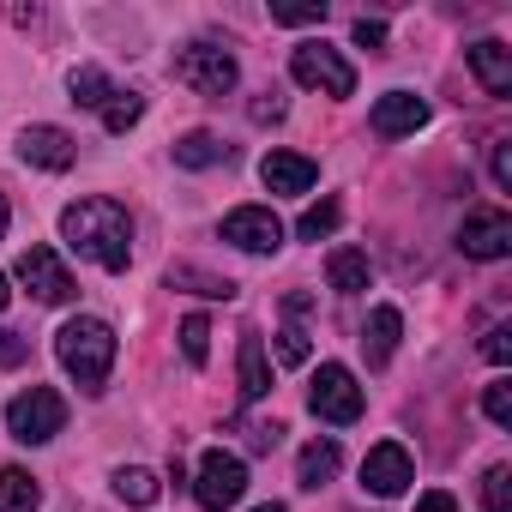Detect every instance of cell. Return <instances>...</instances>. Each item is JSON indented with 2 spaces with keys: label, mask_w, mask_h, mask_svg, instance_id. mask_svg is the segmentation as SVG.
Returning a JSON list of instances; mask_svg holds the SVG:
<instances>
[{
  "label": "cell",
  "mask_w": 512,
  "mask_h": 512,
  "mask_svg": "<svg viewBox=\"0 0 512 512\" xmlns=\"http://www.w3.org/2000/svg\"><path fill=\"white\" fill-rule=\"evenodd\" d=\"M61 241L79 253V260L103 266V272H127L133 266V217L121 199H79L61 211Z\"/></svg>",
  "instance_id": "cell-1"
},
{
  "label": "cell",
  "mask_w": 512,
  "mask_h": 512,
  "mask_svg": "<svg viewBox=\"0 0 512 512\" xmlns=\"http://www.w3.org/2000/svg\"><path fill=\"white\" fill-rule=\"evenodd\" d=\"M55 356L79 380V392H103V380L115 368V326L97 320V314H79V320H67L55 332Z\"/></svg>",
  "instance_id": "cell-2"
},
{
  "label": "cell",
  "mask_w": 512,
  "mask_h": 512,
  "mask_svg": "<svg viewBox=\"0 0 512 512\" xmlns=\"http://www.w3.org/2000/svg\"><path fill=\"white\" fill-rule=\"evenodd\" d=\"M67 428V398L55 386H25L13 404H7V434L19 446H49L55 434Z\"/></svg>",
  "instance_id": "cell-3"
},
{
  "label": "cell",
  "mask_w": 512,
  "mask_h": 512,
  "mask_svg": "<svg viewBox=\"0 0 512 512\" xmlns=\"http://www.w3.org/2000/svg\"><path fill=\"white\" fill-rule=\"evenodd\" d=\"M175 79L199 97H223V91H235L241 67L223 43H187V49H175Z\"/></svg>",
  "instance_id": "cell-4"
},
{
  "label": "cell",
  "mask_w": 512,
  "mask_h": 512,
  "mask_svg": "<svg viewBox=\"0 0 512 512\" xmlns=\"http://www.w3.org/2000/svg\"><path fill=\"white\" fill-rule=\"evenodd\" d=\"M308 410H314L320 422H332V428H350V422L362 416V386H356V374H350L344 362H320V374H314V386H308Z\"/></svg>",
  "instance_id": "cell-5"
},
{
  "label": "cell",
  "mask_w": 512,
  "mask_h": 512,
  "mask_svg": "<svg viewBox=\"0 0 512 512\" xmlns=\"http://www.w3.org/2000/svg\"><path fill=\"white\" fill-rule=\"evenodd\" d=\"M290 73H296V85H308V91H320V97H350V91H356V67H350L332 43H302V49L290 55Z\"/></svg>",
  "instance_id": "cell-6"
},
{
  "label": "cell",
  "mask_w": 512,
  "mask_h": 512,
  "mask_svg": "<svg viewBox=\"0 0 512 512\" xmlns=\"http://www.w3.org/2000/svg\"><path fill=\"white\" fill-rule=\"evenodd\" d=\"M241 494H247V464H241L235 452L211 446V452L199 458V476H193V500H199L205 512H223V506H235Z\"/></svg>",
  "instance_id": "cell-7"
},
{
  "label": "cell",
  "mask_w": 512,
  "mask_h": 512,
  "mask_svg": "<svg viewBox=\"0 0 512 512\" xmlns=\"http://www.w3.org/2000/svg\"><path fill=\"white\" fill-rule=\"evenodd\" d=\"M19 284H25L43 308H61V302L79 296V284H73V272L61 266L55 247H25V253H19Z\"/></svg>",
  "instance_id": "cell-8"
},
{
  "label": "cell",
  "mask_w": 512,
  "mask_h": 512,
  "mask_svg": "<svg viewBox=\"0 0 512 512\" xmlns=\"http://www.w3.org/2000/svg\"><path fill=\"white\" fill-rule=\"evenodd\" d=\"M223 241L241 247V253H278L284 247V223L266 211V205H235L223 217Z\"/></svg>",
  "instance_id": "cell-9"
},
{
  "label": "cell",
  "mask_w": 512,
  "mask_h": 512,
  "mask_svg": "<svg viewBox=\"0 0 512 512\" xmlns=\"http://www.w3.org/2000/svg\"><path fill=\"white\" fill-rule=\"evenodd\" d=\"M410 482H416V464H410V452H404L398 440H380V446L362 458V488H368V494L392 500V494H404Z\"/></svg>",
  "instance_id": "cell-10"
},
{
  "label": "cell",
  "mask_w": 512,
  "mask_h": 512,
  "mask_svg": "<svg viewBox=\"0 0 512 512\" xmlns=\"http://www.w3.org/2000/svg\"><path fill=\"white\" fill-rule=\"evenodd\" d=\"M458 247H464V260H506L512 253V217L506 211H470L464 229H458Z\"/></svg>",
  "instance_id": "cell-11"
},
{
  "label": "cell",
  "mask_w": 512,
  "mask_h": 512,
  "mask_svg": "<svg viewBox=\"0 0 512 512\" xmlns=\"http://www.w3.org/2000/svg\"><path fill=\"white\" fill-rule=\"evenodd\" d=\"M19 157L31 163V169H49V175H61V169H73V139L61 133V127H49V121H37V127H25L19 133Z\"/></svg>",
  "instance_id": "cell-12"
},
{
  "label": "cell",
  "mask_w": 512,
  "mask_h": 512,
  "mask_svg": "<svg viewBox=\"0 0 512 512\" xmlns=\"http://www.w3.org/2000/svg\"><path fill=\"white\" fill-rule=\"evenodd\" d=\"M374 133L380 139H404V133H416V127H428V103L416 97V91H386L380 103H374Z\"/></svg>",
  "instance_id": "cell-13"
},
{
  "label": "cell",
  "mask_w": 512,
  "mask_h": 512,
  "mask_svg": "<svg viewBox=\"0 0 512 512\" xmlns=\"http://www.w3.org/2000/svg\"><path fill=\"white\" fill-rule=\"evenodd\" d=\"M464 61H470V73H476V85H482L488 97H506V91H512V49H506V43L482 37V43L464 49Z\"/></svg>",
  "instance_id": "cell-14"
},
{
  "label": "cell",
  "mask_w": 512,
  "mask_h": 512,
  "mask_svg": "<svg viewBox=\"0 0 512 512\" xmlns=\"http://www.w3.org/2000/svg\"><path fill=\"white\" fill-rule=\"evenodd\" d=\"M260 181H266L272 193H308V187L320 181V163L302 157V151H272V157L260 163Z\"/></svg>",
  "instance_id": "cell-15"
},
{
  "label": "cell",
  "mask_w": 512,
  "mask_h": 512,
  "mask_svg": "<svg viewBox=\"0 0 512 512\" xmlns=\"http://www.w3.org/2000/svg\"><path fill=\"white\" fill-rule=\"evenodd\" d=\"M235 374H241V398H247V404H260V398L272 392V362H266V338H260V332H241Z\"/></svg>",
  "instance_id": "cell-16"
},
{
  "label": "cell",
  "mask_w": 512,
  "mask_h": 512,
  "mask_svg": "<svg viewBox=\"0 0 512 512\" xmlns=\"http://www.w3.org/2000/svg\"><path fill=\"white\" fill-rule=\"evenodd\" d=\"M368 253L362 247H332L326 253V284L338 290V296H356V290H368Z\"/></svg>",
  "instance_id": "cell-17"
},
{
  "label": "cell",
  "mask_w": 512,
  "mask_h": 512,
  "mask_svg": "<svg viewBox=\"0 0 512 512\" xmlns=\"http://www.w3.org/2000/svg\"><path fill=\"white\" fill-rule=\"evenodd\" d=\"M398 332H404V314H398V308H374V314H368V332H362L368 368H386V362H392V350H398Z\"/></svg>",
  "instance_id": "cell-18"
},
{
  "label": "cell",
  "mask_w": 512,
  "mask_h": 512,
  "mask_svg": "<svg viewBox=\"0 0 512 512\" xmlns=\"http://www.w3.org/2000/svg\"><path fill=\"white\" fill-rule=\"evenodd\" d=\"M43 506V488L25 464H0V512H37Z\"/></svg>",
  "instance_id": "cell-19"
},
{
  "label": "cell",
  "mask_w": 512,
  "mask_h": 512,
  "mask_svg": "<svg viewBox=\"0 0 512 512\" xmlns=\"http://www.w3.org/2000/svg\"><path fill=\"white\" fill-rule=\"evenodd\" d=\"M338 464H344L338 440H314V446H302V458H296V482H302V488H320V482L338 476Z\"/></svg>",
  "instance_id": "cell-20"
},
{
  "label": "cell",
  "mask_w": 512,
  "mask_h": 512,
  "mask_svg": "<svg viewBox=\"0 0 512 512\" xmlns=\"http://www.w3.org/2000/svg\"><path fill=\"white\" fill-rule=\"evenodd\" d=\"M223 157H229V145H223L217 133H205V127H193V133L175 139V163H181V169H211V163H223Z\"/></svg>",
  "instance_id": "cell-21"
},
{
  "label": "cell",
  "mask_w": 512,
  "mask_h": 512,
  "mask_svg": "<svg viewBox=\"0 0 512 512\" xmlns=\"http://www.w3.org/2000/svg\"><path fill=\"white\" fill-rule=\"evenodd\" d=\"M67 91H73V103H79V109H103V103L115 97V85H109V73H103V67H73Z\"/></svg>",
  "instance_id": "cell-22"
},
{
  "label": "cell",
  "mask_w": 512,
  "mask_h": 512,
  "mask_svg": "<svg viewBox=\"0 0 512 512\" xmlns=\"http://www.w3.org/2000/svg\"><path fill=\"white\" fill-rule=\"evenodd\" d=\"M115 494H121L127 506H157L163 488H157V476H151L145 464H121V470H115Z\"/></svg>",
  "instance_id": "cell-23"
},
{
  "label": "cell",
  "mask_w": 512,
  "mask_h": 512,
  "mask_svg": "<svg viewBox=\"0 0 512 512\" xmlns=\"http://www.w3.org/2000/svg\"><path fill=\"white\" fill-rule=\"evenodd\" d=\"M338 223H344V205H338V199H320V205H308V211H302L296 235H302V241H326Z\"/></svg>",
  "instance_id": "cell-24"
},
{
  "label": "cell",
  "mask_w": 512,
  "mask_h": 512,
  "mask_svg": "<svg viewBox=\"0 0 512 512\" xmlns=\"http://www.w3.org/2000/svg\"><path fill=\"white\" fill-rule=\"evenodd\" d=\"M181 284H193V296H211V302H229L235 296L229 278H211V272H193V266H169V290H181Z\"/></svg>",
  "instance_id": "cell-25"
},
{
  "label": "cell",
  "mask_w": 512,
  "mask_h": 512,
  "mask_svg": "<svg viewBox=\"0 0 512 512\" xmlns=\"http://www.w3.org/2000/svg\"><path fill=\"white\" fill-rule=\"evenodd\" d=\"M139 115H145V97H139V91H115V97L103 103V127H109V133L139 127Z\"/></svg>",
  "instance_id": "cell-26"
},
{
  "label": "cell",
  "mask_w": 512,
  "mask_h": 512,
  "mask_svg": "<svg viewBox=\"0 0 512 512\" xmlns=\"http://www.w3.org/2000/svg\"><path fill=\"white\" fill-rule=\"evenodd\" d=\"M181 356H187L193 368H205V356H211V326H205V314H187V320H181Z\"/></svg>",
  "instance_id": "cell-27"
},
{
  "label": "cell",
  "mask_w": 512,
  "mask_h": 512,
  "mask_svg": "<svg viewBox=\"0 0 512 512\" xmlns=\"http://www.w3.org/2000/svg\"><path fill=\"white\" fill-rule=\"evenodd\" d=\"M482 506H488V512H512V470H506V464H488V476H482Z\"/></svg>",
  "instance_id": "cell-28"
},
{
  "label": "cell",
  "mask_w": 512,
  "mask_h": 512,
  "mask_svg": "<svg viewBox=\"0 0 512 512\" xmlns=\"http://www.w3.org/2000/svg\"><path fill=\"white\" fill-rule=\"evenodd\" d=\"M482 416H488L494 428H512V380H494V386L482 392Z\"/></svg>",
  "instance_id": "cell-29"
},
{
  "label": "cell",
  "mask_w": 512,
  "mask_h": 512,
  "mask_svg": "<svg viewBox=\"0 0 512 512\" xmlns=\"http://www.w3.org/2000/svg\"><path fill=\"white\" fill-rule=\"evenodd\" d=\"M308 356H314L308 332H302V326H284V332H278V362H284V368H302Z\"/></svg>",
  "instance_id": "cell-30"
},
{
  "label": "cell",
  "mask_w": 512,
  "mask_h": 512,
  "mask_svg": "<svg viewBox=\"0 0 512 512\" xmlns=\"http://www.w3.org/2000/svg\"><path fill=\"white\" fill-rule=\"evenodd\" d=\"M235 428H241V440H247L253 452H272V446L284 440V428H278V422H247V416H241Z\"/></svg>",
  "instance_id": "cell-31"
},
{
  "label": "cell",
  "mask_w": 512,
  "mask_h": 512,
  "mask_svg": "<svg viewBox=\"0 0 512 512\" xmlns=\"http://www.w3.org/2000/svg\"><path fill=\"white\" fill-rule=\"evenodd\" d=\"M31 356V338L25 332H0V368H19Z\"/></svg>",
  "instance_id": "cell-32"
},
{
  "label": "cell",
  "mask_w": 512,
  "mask_h": 512,
  "mask_svg": "<svg viewBox=\"0 0 512 512\" xmlns=\"http://www.w3.org/2000/svg\"><path fill=\"white\" fill-rule=\"evenodd\" d=\"M326 7H272V25H320Z\"/></svg>",
  "instance_id": "cell-33"
},
{
  "label": "cell",
  "mask_w": 512,
  "mask_h": 512,
  "mask_svg": "<svg viewBox=\"0 0 512 512\" xmlns=\"http://www.w3.org/2000/svg\"><path fill=\"white\" fill-rule=\"evenodd\" d=\"M488 169H494V187H512V145H506V139L494 145V157H488Z\"/></svg>",
  "instance_id": "cell-34"
},
{
  "label": "cell",
  "mask_w": 512,
  "mask_h": 512,
  "mask_svg": "<svg viewBox=\"0 0 512 512\" xmlns=\"http://www.w3.org/2000/svg\"><path fill=\"white\" fill-rule=\"evenodd\" d=\"M350 37H356L362 49H380V43H386V25H380V19H356V31H350Z\"/></svg>",
  "instance_id": "cell-35"
},
{
  "label": "cell",
  "mask_w": 512,
  "mask_h": 512,
  "mask_svg": "<svg viewBox=\"0 0 512 512\" xmlns=\"http://www.w3.org/2000/svg\"><path fill=\"white\" fill-rule=\"evenodd\" d=\"M506 338H512V332H506V326H494V332L482 338V356H488V362H506V356H512V344H506Z\"/></svg>",
  "instance_id": "cell-36"
},
{
  "label": "cell",
  "mask_w": 512,
  "mask_h": 512,
  "mask_svg": "<svg viewBox=\"0 0 512 512\" xmlns=\"http://www.w3.org/2000/svg\"><path fill=\"white\" fill-rule=\"evenodd\" d=\"M416 512H458V500H452L446 488H428V494L416 500Z\"/></svg>",
  "instance_id": "cell-37"
},
{
  "label": "cell",
  "mask_w": 512,
  "mask_h": 512,
  "mask_svg": "<svg viewBox=\"0 0 512 512\" xmlns=\"http://www.w3.org/2000/svg\"><path fill=\"white\" fill-rule=\"evenodd\" d=\"M253 121H284V97H278V91L260 97V103H253Z\"/></svg>",
  "instance_id": "cell-38"
},
{
  "label": "cell",
  "mask_w": 512,
  "mask_h": 512,
  "mask_svg": "<svg viewBox=\"0 0 512 512\" xmlns=\"http://www.w3.org/2000/svg\"><path fill=\"white\" fill-rule=\"evenodd\" d=\"M7 223H13V205H7V193H0V235H7Z\"/></svg>",
  "instance_id": "cell-39"
},
{
  "label": "cell",
  "mask_w": 512,
  "mask_h": 512,
  "mask_svg": "<svg viewBox=\"0 0 512 512\" xmlns=\"http://www.w3.org/2000/svg\"><path fill=\"white\" fill-rule=\"evenodd\" d=\"M7 302H13V290H7V278H0V308H7Z\"/></svg>",
  "instance_id": "cell-40"
},
{
  "label": "cell",
  "mask_w": 512,
  "mask_h": 512,
  "mask_svg": "<svg viewBox=\"0 0 512 512\" xmlns=\"http://www.w3.org/2000/svg\"><path fill=\"white\" fill-rule=\"evenodd\" d=\"M253 512H284V506H278V500H266V506H253Z\"/></svg>",
  "instance_id": "cell-41"
}]
</instances>
